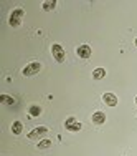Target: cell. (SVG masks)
Returning a JSON list of instances; mask_svg holds the SVG:
<instances>
[{
	"instance_id": "16",
	"label": "cell",
	"mask_w": 137,
	"mask_h": 156,
	"mask_svg": "<svg viewBox=\"0 0 137 156\" xmlns=\"http://www.w3.org/2000/svg\"><path fill=\"white\" fill-rule=\"evenodd\" d=\"M135 45H137V38H135Z\"/></svg>"
},
{
	"instance_id": "12",
	"label": "cell",
	"mask_w": 137,
	"mask_h": 156,
	"mask_svg": "<svg viewBox=\"0 0 137 156\" xmlns=\"http://www.w3.org/2000/svg\"><path fill=\"white\" fill-rule=\"evenodd\" d=\"M0 101L5 103V105H15V100L8 95H0Z\"/></svg>"
},
{
	"instance_id": "1",
	"label": "cell",
	"mask_w": 137,
	"mask_h": 156,
	"mask_svg": "<svg viewBox=\"0 0 137 156\" xmlns=\"http://www.w3.org/2000/svg\"><path fill=\"white\" fill-rule=\"evenodd\" d=\"M25 15V12H23V9H15L12 13H10V17H8V23H10V27H18V25L22 23V18H23Z\"/></svg>"
},
{
	"instance_id": "7",
	"label": "cell",
	"mask_w": 137,
	"mask_h": 156,
	"mask_svg": "<svg viewBox=\"0 0 137 156\" xmlns=\"http://www.w3.org/2000/svg\"><path fill=\"white\" fill-rule=\"evenodd\" d=\"M102 101H104L107 106H116L117 105V96L112 95V93H104L102 95Z\"/></svg>"
},
{
	"instance_id": "10",
	"label": "cell",
	"mask_w": 137,
	"mask_h": 156,
	"mask_svg": "<svg viewBox=\"0 0 137 156\" xmlns=\"http://www.w3.org/2000/svg\"><path fill=\"white\" fill-rule=\"evenodd\" d=\"M22 129H23L22 121H13V125H12V133H13V135H20Z\"/></svg>"
},
{
	"instance_id": "5",
	"label": "cell",
	"mask_w": 137,
	"mask_h": 156,
	"mask_svg": "<svg viewBox=\"0 0 137 156\" xmlns=\"http://www.w3.org/2000/svg\"><path fill=\"white\" fill-rule=\"evenodd\" d=\"M46 133H48L46 126H38V128H35L33 131L28 133V140H40L43 135H46Z\"/></svg>"
},
{
	"instance_id": "3",
	"label": "cell",
	"mask_w": 137,
	"mask_h": 156,
	"mask_svg": "<svg viewBox=\"0 0 137 156\" xmlns=\"http://www.w3.org/2000/svg\"><path fill=\"white\" fill-rule=\"evenodd\" d=\"M51 55H53V58H55L58 63H63V62H65V50H63V47L58 45V43L51 45Z\"/></svg>"
},
{
	"instance_id": "4",
	"label": "cell",
	"mask_w": 137,
	"mask_h": 156,
	"mask_svg": "<svg viewBox=\"0 0 137 156\" xmlns=\"http://www.w3.org/2000/svg\"><path fill=\"white\" fill-rule=\"evenodd\" d=\"M65 128L68 129V131H79V129L83 128V125H81L75 116H69L68 120L65 121Z\"/></svg>"
},
{
	"instance_id": "2",
	"label": "cell",
	"mask_w": 137,
	"mask_h": 156,
	"mask_svg": "<svg viewBox=\"0 0 137 156\" xmlns=\"http://www.w3.org/2000/svg\"><path fill=\"white\" fill-rule=\"evenodd\" d=\"M40 70H42V63L33 62V63H28V65L22 70V75L23 76H33V75H36Z\"/></svg>"
},
{
	"instance_id": "9",
	"label": "cell",
	"mask_w": 137,
	"mask_h": 156,
	"mask_svg": "<svg viewBox=\"0 0 137 156\" xmlns=\"http://www.w3.org/2000/svg\"><path fill=\"white\" fill-rule=\"evenodd\" d=\"M104 76H106V70L104 68H96L94 72H92V78H94V80H102Z\"/></svg>"
},
{
	"instance_id": "11",
	"label": "cell",
	"mask_w": 137,
	"mask_h": 156,
	"mask_svg": "<svg viewBox=\"0 0 137 156\" xmlns=\"http://www.w3.org/2000/svg\"><path fill=\"white\" fill-rule=\"evenodd\" d=\"M43 10H45V12H50V10H53L55 7H56V2H55V0H50V2H43Z\"/></svg>"
},
{
	"instance_id": "14",
	"label": "cell",
	"mask_w": 137,
	"mask_h": 156,
	"mask_svg": "<svg viewBox=\"0 0 137 156\" xmlns=\"http://www.w3.org/2000/svg\"><path fill=\"white\" fill-rule=\"evenodd\" d=\"M50 146H51V141H50V140H42V141L38 143V148H40V150H43V148H50Z\"/></svg>"
},
{
	"instance_id": "6",
	"label": "cell",
	"mask_w": 137,
	"mask_h": 156,
	"mask_svg": "<svg viewBox=\"0 0 137 156\" xmlns=\"http://www.w3.org/2000/svg\"><path fill=\"white\" fill-rule=\"evenodd\" d=\"M76 53H78V57H79V58H84V60H88V58L91 57L92 50H91L89 45H79V47L76 48Z\"/></svg>"
},
{
	"instance_id": "8",
	"label": "cell",
	"mask_w": 137,
	"mask_h": 156,
	"mask_svg": "<svg viewBox=\"0 0 137 156\" xmlns=\"http://www.w3.org/2000/svg\"><path fill=\"white\" fill-rule=\"evenodd\" d=\"M92 123L94 125L106 123V115L102 113V111H94V113H92Z\"/></svg>"
},
{
	"instance_id": "13",
	"label": "cell",
	"mask_w": 137,
	"mask_h": 156,
	"mask_svg": "<svg viewBox=\"0 0 137 156\" xmlns=\"http://www.w3.org/2000/svg\"><path fill=\"white\" fill-rule=\"evenodd\" d=\"M30 115H32L33 118H35V116H40V115H42V108H40V106H36V105L30 106Z\"/></svg>"
},
{
	"instance_id": "15",
	"label": "cell",
	"mask_w": 137,
	"mask_h": 156,
	"mask_svg": "<svg viewBox=\"0 0 137 156\" xmlns=\"http://www.w3.org/2000/svg\"><path fill=\"white\" fill-rule=\"evenodd\" d=\"M135 105H137V96H135Z\"/></svg>"
}]
</instances>
